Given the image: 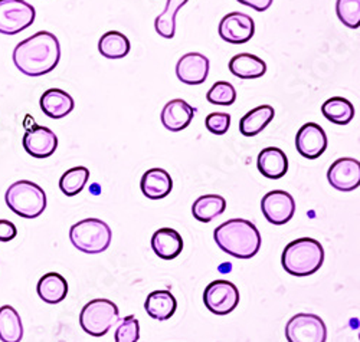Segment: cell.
<instances>
[{
  "label": "cell",
  "instance_id": "obj_24",
  "mask_svg": "<svg viewBox=\"0 0 360 342\" xmlns=\"http://www.w3.org/2000/svg\"><path fill=\"white\" fill-rule=\"evenodd\" d=\"M276 111L271 105H261L247 112L239 122V131L245 137L258 136L274 119Z\"/></svg>",
  "mask_w": 360,
  "mask_h": 342
},
{
  "label": "cell",
  "instance_id": "obj_23",
  "mask_svg": "<svg viewBox=\"0 0 360 342\" xmlns=\"http://www.w3.org/2000/svg\"><path fill=\"white\" fill-rule=\"evenodd\" d=\"M38 295L39 298L51 305L63 302L68 294V284L65 277L59 273L51 272L44 275L38 282Z\"/></svg>",
  "mask_w": 360,
  "mask_h": 342
},
{
  "label": "cell",
  "instance_id": "obj_22",
  "mask_svg": "<svg viewBox=\"0 0 360 342\" xmlns=\"http://www.w3.org/2000/svg\"><path fill=\"white\" fill-rule=\"evenodd\" d=\"M229 71L241 79H257L266 72V64L252 53H238L229 60Z\"/></svg>",
  "mask_w": 360,
  "mask_h": 342
},
{
  "label": "cell",
  "instance_id": "obj_35",
  "mask_svg": "<svg viewBox=\"0 0 360 342\" xmlns=\"http://www.w3.org/2000/svg\"><path fill=\"white\" fill-rule=\"evenodd\" d=\"M16 235L18 229L12 222L0 219V242H11L16 237Z\"/></svg>",
  "mask_w": 360,
  "mask_h": 342
},
{
  "label": "cell",
  "instance_id": "obj_3",
  "mask_svg": "<svg viewBox=\"0 0 360 342\" xmlns=\"http://www.w3.org/2000/svg\"><path fill=\"white\" fill-rule=\"evenodd\" d=\"M324 262V249L320 242L302 237L292 240L284 249L281 263L287 273L292 276H309L316 273Z\"/></svg>",
  "mask_w": 360,
  "mask_h": 342
},
{
  "label": "cell",
  "instance_id": "obj_10",
  "mask_svg": "<svg viewBox=\"0 0 360 342\" xmlns=\"http://www.w3.org/2000/svg\"><path fill=\"white\" fill-rule=\"evenodd\" d=\"M261 210L269 223L283 226L294 217L295 202L290 193L284 190H273L262 197Z\"/></svg>",
  "mask_w": 360,
  "mask_h": 342
},
{
  "label": "cell",
  "instance_id": "obj_7",
  "mask_svg": "<svg viewBox=\"0 0 360 342\" xmlns=\"http://www.w3.org/2000/svg\"><path fill=\"white\" fill-rule=\"evenodd\" d=\"M35 16V8L25 0H0V34H20L34 23Z\"/></svg>",
  "mask_w": 360,
  "mask_h": 342
},
{
  "label": "cell",
  "instance_id": "obj_30",
  "mask_svg": "<svg viewBox=\"0 0 360 342\" xmlns=\"http://www.w3.org/2000/svg\"><path fill=\"white\" fill-rule=\"evenodd\" d=\"M89 178V170L86 167H74L63 174L59 180V189L70 197L77 196L82 192Z\"/></svg>",
  "mask_w": 360,
  "mask_h": 342
},
{
  "label": "cell",
  "instance_id": "obj_33",
  "mask_svg": "<svg viewBox=\"0 0 360 342\" xmlns=\"http://www.w3.org/2000/svg\"><path fill=\"white\" fill-rule=\"evenodd\" d=\"M140 339V324L134 315L126 317L115 331V342H137Z\"/></svg>",
  "mask_w": 360,
  "mask_h": 342
},
{
  "label": "cell",
  "instance_id": "obj_15",
  "mask_svg": "<svg viewBox=\"0 0 360 342\" xmlns=\"http://www.w3.org/2000/svg\"><path fill=\"white\" fill-rule=\"evenodd\" d=\"M23 148L35 159H48L56 151L58 137L46 127L35 126L23 136Z\"/></svg>",
  "mask_w": 360,
  "mask_h": 342
},
{
  "label": "cell",
  "instance_id": "obj_25",
  "mask_svg": "<svg viewBox=\"0 0 360 342\" xmlns=\"http://www.w3.org/2000/svg\"><path fill=\"white\" fill-rule=\"evenodd\" d=\"M226 209V200L218 195L200 196L192 206V213L196 221L202 223H209L218 216H221Z\"/></svg>",
  "mask_w": 360,
  "mask_h": 342
},
{
  "label": "cell",
  "instance_id": "obj_14",
  "mask_svg": "<svg viewBox=\"0 0 360 342\" xmlns=\"http://www.w3.org/2000/svg\"><path fill=\"white\" fill-rule=\"evenodd\" d=\"M209 59L199 52H189L177 60L176 75L186 85H200L209 75Z\"/></svg>",
  "mask_w": 360,
  "mask_h": 342
},
{
  "label": "cell",
  "instance_id": "obj_36",
  "mask_svg": "<svg viewBox=\"0 0 360 342\" xmlns=\"http://www.w3.org/2000/svg\"><path fill=\"white\" fill-rule=\"evenodd\" d=\"M238 2L252 8L257 12H264L273 5L274 0H238Z\"/></svg>",
  "mask_w": 360,
  "mask_h": 342
},
{
  "label": "cell",
  "instance_id": "obj_9",
  "mask_svg": "<svg viewBox=\"0 0 360 342\" xmlns=\"http://www.w3.org/2000/svg\"><path fill=\"white\" fill-rule=\"evenodd\" d=\"M206 308L215 315H228L239 303L238 288L228 281H214L203 292Z\"/></svg>",
  "mask_w": 360,
  "mask_h": 342
},
{
  "label": "cell",
  "instance_id": "obj_4",
  "mask_svg": "<svg viewBox=\"0 0 360 342\" xmlns=\"http://www.w3.org/2000/svg\"><path fill=\"white\" fill-rule=\"evenodd\" d=\"M8 207L25 219H37L46 209V195L41 185L29 180H19L6 190Z\"/></svg>",
  "mask_w": 360,
  "mask_h": 342
},
{
  "label": "cell",
  "instance_id": "obj_27",
  "mask_svg": "<svg viewBox=\"0 0 360 342\" xmlns=\"http://www.w3.org/2000/svg\"><path fill=\"white\" fill-rule=\"evenodd\" d=\"M130 41L124 34L110 30L98 41V51L107 59H122L130 52Z\"/></svg>",
  "mask_w": 360,
  "mask_h": 342
},
{
  "label": "cell",
  "instance_id": "obj_17",
  "mask_svg": "<svg viewBox=\"0 0 360 342\" xmlns=\"http://www.w3.org/2000/svg\"><path fill=\"white\" fill-rule=\"evenodd\" d=\"M258 170L259 173L271 180L284 177L288 171V159L283 150L277 147H266L258 154Z\"/></svg>",
  "mask_w": 360,
  "mask_h": 342
},
{
  "label": "cell",
  "instance_id": "obj_32",
  "mask_svg": "<svg viewBox=\"0 0 360 342\" xmlns=\"http://www.w3.org/2000/svg\"><path fill=\"white\" fill-rule=\"evenodd\" d=\"M336 12L347 27L357 29L360 26V0H338Z\"/></svg>",
  "mask_w": 360,
  "mask_h": 342
},
{
  "label": "cell",
  "instance_id": "obj_21",
  "mask_svg": "<svg viewBox=\"0 0 360 342\" xmlns=\"http://www.w3.org/2000/svg\"><path fill=\"white\" fill-rule=\"evenodd\" d=\"M177 308L176 298L170 291H155L150 294L144 302V309L150 318L156 321L170 320Z\"/></svg>",
  "mask_w": 360,
  "mask_h": 342
},
{
  "label": "cell",
  "instance_id": "obj_19",
  "mask_svg": "<svg viewBox=\"0 0 360 342\" xmlns=\"http://www.w3.org/2000/svg\"><path fill=\"white\" fill-rule=\"evenodd\" d=\"M39 104L44 114L53 119L67 117L68 114L72 112L75 107V103L68 92L58 88H51L45 91L44 96L41 97Z\"/></svg>",
  "mask_w": 360,
  "mask_h": 342
},
{
  "label": "cell",
  "instance_id": "obj_2",
  "mask_svg": "<svg viewBox=\"0 0 360 342\" xmlns=\"http://www.w3.org/2000/svg\"><path fill=\"white\" fill-rule=\"evenodd\" d=\"M214 239L222 252L236 259H251L261 247V235L254 223L245 219H232L214 232Z\"/></svg>",
  "mask_w": 360,
  "mask_h": 342
},
{
  "label": "cell",
  "instance_id": "obj_6",
  "mask_svg": "<svg viewBox=\"0 0 360 342\" xmlns=\"http://www.w3.org/2000/svg\"><path fill=\"white\" fill-rule=\"evenodd\" d=\"M120 318L118 306L108 299L89 301L81 310V328L93 336L105 335Z\"/></svg>",
  "mask_w": 360,
  "mask_h": 342
},
{
  "label": "cell",
  "instance_id": "obj_12",
  "mask_svg": "<svg viewBox=\"0 0 360 342\" xmlns=\"http://www.w3.org/2000/svg\"><path fill=\"white\" fill-rule=\"evenodd\" d=\"M328 183L339 192H353L360 185V163L356 159H339L327 171Z\"/></svg>",
  "mask_w": 360,
  "mask_h": 342
},
{
  "label": "cell",
  "instance_id": "obj_20",
  "mask_svg": "<svg viewBox=\"0 0 360 342\" xmlns=\"http://www.w3.org/2000/svg\"><path fill=\"white\" fill-rule=\"evenodd\" d=\"M153 252L165 261H172L182 254L184 239L174 229L163 228L155 232L152 237Z\"/></svg>",
  "mask_w": 360,
  "mask_h": 342
},
{
  "label": "cell",
  "instance_id": "obj_31",
  "mask_svg": "<svg viewBox=\"0 0 360 342\" xmlns=\"http://www.w3.org/2000/svg\"><path fill=\"white\" fill-rule=\"evenodd\" d=\"M206 100L214 105H232L236 101L235 86L226 81H219L207 91Z\"/></svg>",
  "mask_w": 360,
  "mask_h": 342
},
{
  "label": "cell",
  "instance_id": "obj_16",
  "mask_svg": "<svg viewBox=\"0 0 360 342\" xmlns=\"http://www.w3.org/2000/svg\"><path fill=\"white\" fill-rule=\"evenodd\" d=\"M195 112L196 110L193 107H191L186 101L177 98L165 105L160 119L166 130L177 133L191 126Z\"/></svg>",
  "mask_w": 360,
  "mask_h": 342
},
{
  "label": "cell",
  "instance_id": "obj_26",
  "mask_svg": "<svg viewBox=\"0 0 360 342\" xmlns=\"http://www.w3.org/2000/svg\"><path fill=\"white\" fill-rule=\"evenodd\" d=\"M23 338V325L18 310L11 305L0 308V341L20 342Z\"/></svg>",
  "mask_w": 360,
  "mask_h": 342
},
{
  "label": "cell",
  "instance_id": "obj_29",
  "mask_svg": "<svg viewBox=\"0 0 360 342\" xmlns=\"http://www.w3.org/2000/svg\"><path fill=\"white\" fill-rule=\"evenodd\" d=\"M188 2H189V0H167L166 9L155 20L156 32L160 37H163L166 39H172L174 37V32H176V22H174L176 15Z\"/></svg>",
  "mask_w": 360,
  "mask_h": 342
},
{
  "label": "cell",
  "instance_id": "obj_5",
  "mask_svg": "<svg viewBox=\"0 0 360 342\" xmlns=\"http://www.w3.org/2000/svg\"><path fill=\"white\" fill-rule=\"evenodd\" d=\"M70 239L79 252L97 255L110 247L112 232L100 219H84L71 228Z\"/></svg>",
  "mask_w": 360,
  "mask_h": 342
},
{
  "label": "cell",
  "instance_id": "obj_11",
  "mask_svg": "<svg viewBox=\"0 0 360 342\" xmlns=\"http://www.w3.org/2000/svg\"><path fill=\"white\" fill-rule=\"evenodd\" d=\"M255 34L254 19L241 12H231L219 23V37L232 45H243Z\"/></svg>",
  "mask_w": 360,
  "mask_h": 342
},
{
  "label": "cell",
  "instance_id": "obj_28",
  "mask_svg": "<svg viewBox=\"0 0 360 342\" xmlns=\"http://www.w3.org/2000/svg\"><path fill=\"white\" fill-rule=\"evenodd\" d=\"M323 115L338 126H347L354 118V107L353 104L343 97H333L327 100L321 105Z\"/></svg>",
  "mask_w": 360,
  "mask_h": 342
},
{
  "label": "cell",
  "instance_id": "obj_1",
  "mask_svg": "<svg viewBox=\"0 0 360 342\" xmlns=\"http://www.w3.org/2000/svg\"><path fill=\"white\" fill-rule=\"evenodd\" d=\"M61 59V46L51 32H38L18 44L13 51L15 67L27 77H42L56 68Z\"/></svg>",
  "mask_w": 360,
  "mask_h": 342
},
{
  "label": "cell",
  "instance_id": "obj_34",
  "mask_svg": "<svg viewBox=\"0 0 360 342\" xmlns=\"http://www.w3.org/2000/svg\"><path fill=\"white\" fill-rule=\"evenodd\" d=\"M205 126L209 133L215 136H224L231 127V115L226 112H212L205 119Z\"/></svg>",
  "mask_w": 360,
  "mask_h": 342
},
{
  "label": "cell",
  "instance_id": "obj_18",
  "mask_svg": "<svg viewBox=\"0 0 360 342\" xmlns=\"http://www.w3.org/2000/svg\"><path fill=\"white\" fill-rule=\"evenodd\" d=\"M140 188L147 199L159 200L170 195L173 189V180L163 169H152L143 174Z\"/></svg>",
  "mask_w": 360,
  "mask_h": 342
},
{
  "label": "cell",
  "instance_id": "obj_8",
  "mask_svg": "<svg viewBox=\"0 0 360 342\" xmlns=\"http://www.w3.org/2000/svg\"><path fill=\"white\" fill-rule=\"evenodd\" d=\"M288 342H326L327 328L324 321L314 314H297L285 325Z\"/></svg>",
  "mask_w": 360,
  "mask_h": 342
},
{
  "label": "cell",
  "instance_id": "obj_13",
  "mask_svg": "<svg viewBox=\"0 0 360 342\" xmlns=\"http://www.w3.org/2000/svg\"><path fill=\"white\" fill-rule=\"evenodd\" d=\"M295 147L304 159L316 160L327 148V136L319 124L307 122L297 133Z\"/></svg>",
  "mask_w": 360,
  "mask_h": 342
}]
</instances>
